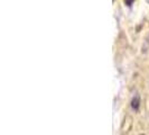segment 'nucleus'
<instances>
[{
    "instance_id": "obj_1",
    "label": "nucleus",
    "mask_w": 149,
    "mask_h": 135,
    "mask_svg": "<svg viewBox=\"0 0 149 135\" xmlns=\"http://www.w3.org/2000/svg\"><path fill=\"white\" fill-rule=\"evenodd\" d=\"M139 107H140V97H139V95H134L131 99V108H132V110L137 112L139 109Z\"/></svg>"
},
{
    "instance_id": "obj_2",
    "label": "nucleus",
    "mask_w": 149,
    "mask_h": 135,
    "mask_svg": "<svg viewBox=\"0 0 149 135\" xmlns=\"http://www.w3.org/2000/svg\"><path fill=\"white\" fill-rule=\"evenodd\" d=\"M125 2H126V5H127L128 7H130V6L132 5V2H134V0H125Z\"/></svg>"
}]
</instances>
